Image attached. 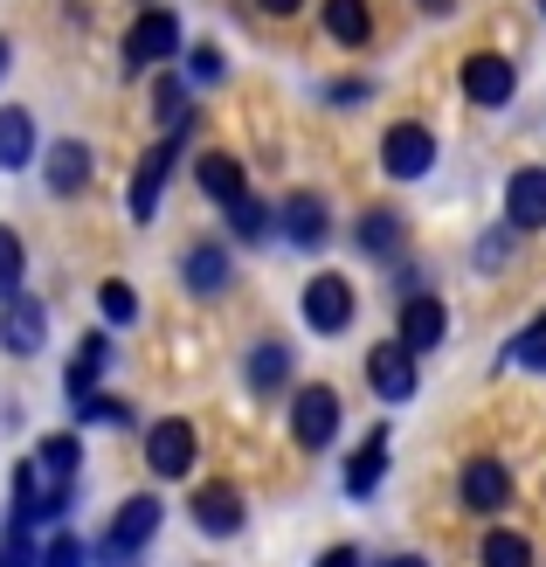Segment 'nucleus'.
Instances as JSON below:
<instances>
[{
    "label": "nucleus",
    "mask_w": 546,
    "mask_h": 567,
    "mask_svg": "<svg viewBox=\"0 0 546 567\" xmlns=\"http://www.w3.org/2000/svg\"><path fill=\"white\" fill-rule=\"evenodd\" d=\"M104 360H111V339H104V332H91V339H83V347H76L70 374H63L70 402H91V394H97V381H104Z\"/></svg>",
    "instance_id": "obj_21"
},
{
    "label": "nucleus",
    "mask_w": 546,
    "mask_h": 567,
    "mask_svg": "<svg viewBox=\"0 0 546 567\" xmlns=\"http://www.w3.org/2000/svg\"><path fill=\"white\" fill-rule=\"evenodd\" d=\"M422 14H456V0H415Z\"/></svg>",
    "instance_id": "obj_41"
},
{
    "label": "nucleus",
    "mask_w": 546,
    "mask_h": 567,
    "mask_svg": "<svg viewBox=\"0 0 546 567\" xmlns=\"http://www.w3.org/2000/svg\"><path fill=\"white\" fill-rule=\"evenodd\" d=\"M381 166H388L394 181H422L429 166H436V132L415 125V118L388 125V138H381Z\"/></svg>",
    "instance_id": "obj_2"
},
{
    "label": "nucleus",
    "mask_w": 546,
    "mask_h": 567,
    "mask_svg": "<svg viewBox=\"0 0 546 567\" xmlns=\"http://www.w3.org/2000/svg\"><path fill=\"white\" fill-rule=\"evenodd\" d=\"M138 8H153V0H138Z\"/></svg>",
    "instance_id": "obj_44"
},
{
    "label": "nucleus",
    "mask_w": 546,
    "mask_h": 567,
    "mask_svg": "<svg viewBox=\"0 0 546 567\" xmlns=\"http://www.w3.org/2000/svg\"><path fill=\"white\" fill-rule=\"evenodd\" d=\"M0 70H8V35H0Z\"/></svg>",
    "instance_id": "obj_43"
},
{
    "label": "nucleus",
    "mask_w": 546,
    "mask_h": 567,
    "mask_svg": "<svg viewBox=\"0 0 546 567\" xmlns=\"http://www.w3.org/2000/svg\"><path fill=\"white\" fill-rule=\"evenodd\" d=\"M401 236H409V229H401L394 208H367V215H360V249H367V257H394Z\"/></svg>",
    "instance_id": "obj_25"
},
{
    "label": "nucleus",
    "mask_w": 546,
    "mask_h": 567,
    "mask_svg": "<svg viewBox=\"0 0 546 567\" xmlns=\"http://www.w3.org/2000/svg\"><path fill=\"white\" fill-rule=\"evenodd\" d=\"M187 55V35H181V14L174 8H146L132 28H125V70H159Z\"/></svg>",
    "instance_id": "obj_1"
},
{
    "label": "nucleus",
    "mask_w": 546,
    "mask_h": 567,
    "mask_svg": "<svg viewBox=\"0 0 546 567\" xmlns=\"http://www.w3.org/2000/svg\"><path fill=\"white\" fill-rule=\"evenodd\" d=\"M76 457H83V450H76V436H49L42 443V477H49V485H70V477H76Z\"/></svg>",
    "instance_id": "obj_30"
},
{
    "label": "nucleus",
    "mask_w": 546,
    "mask_h": 567,
    "mask_svg": "<svg viewBox=\"0 0 546 567\" xmlns=\"http://www.w3.org/2000/svg\"><path fill=\"white\" fill-rule=\"evenodd\" d=\"M512 236H519V229H512ZM512 236H498V229H492V236H477V264H484V270H498V264L512 257Z\"/></svg>",
    "instance_id": "obj_35"
},
{
    "label": "nucleus",
    "mask_w": 546,
    "mask_h": 567,
    "mask_svg": "<svg viewBox=\"0 0 546 567\" xmlns=\"http://www.w3.org/2000/svg\"><path fill=\"white\" fill-rule=\"evenodd\" d=\"M222 76H228V55L215 42H187V83H194V91H215Z\"/></svg>",
    "instance_id": "obj_27"
},
{
    "label": "nucleus",
    "mask_w": 546,
    "mask_h": 567,
    "mask_svg": "<svg viewBox=\"0 0 546 567\" xmlns=\"http://www.w3.org/2000/svg\"><path fill=\"white\" fill-rule=\"evenodd\" d=\"M443 332H450V305L436 291H415V298H401V347H415V353H436L443 347Z\"/></svg>",
    "instance_id": "obj_6"
},
{
    "label": "nucleus",
    "mask_w": 546,
    "mask_h": 567,
    "mask_svg": "<svg viewBox=\"0 0 546 567\" xmlns=\"http://www.w3.org/2000/svg\"><path fill=\"white\" fill-rule=\"evenodd\" d=\"M159 519H166V505H159V498H125L97 554H104V560H132V554H138V547H146L153 533H159Z\"/></svg>",
    "instance_id": "obj_4"
},
{
    "label": "nucleus",
    "mask_w": 546,
    "mask_h": 567,
    "mask_svg": "<svg viewBox=\"0 0 546 567\" xmlns=\"http://www.w3.org/2000/svg\"><path fill=\"white\" fill-rule=\"evenodd\" d=\"M284 381H291V347H277V339L249 347V388H256V394H277Z\"/></svg>",
    "instance_id": "obj_24"
},
{
    "label": "nucleus",
    "mask_w": 546,
    "mask_h": 567,
    "mask_svg": "<svg viewBox=\"0 0 546 567\" xmlns=\"http://www.w3.org/2000/svg\"><path fill=\"white\" fill-rule=\"evenodd\" d=\"M174 166H181V138H159V146L138 159V174H132V221L159 215V194H166V181H174Z\"/></svg>",
    "instance_id": "obj_5"
},
{
    "label": "nucleus",
    "mask_w": 546,
    "mask_h": 567,
    "mask_svg": "<svg viewBox=\"0 0 546 567\" xmlns=\"http://www.w3.org/2000/svg\"><path fill=\"white\" fill-rule=\"evenodd\" d=\"M42 339H49L42 298H8V311H0V347L8 353H42Z\"/></svg>",
    "instance_id": "obj_15"
},
{
    "label": "nucleus",
    "mask_w": 546,
    "mask_h": 567,
    "mask_svg": "<svg viewBox=\"0 0 546 567\" xmlns=\"http://www.w3.org/2000/svg\"><path fill=\"white\" fill-rule=\"evenodd\" d=\"M456 492H464L471 513H498V505L512 498V471H505L498 457H471L464 477H456Z\"/></svg>",
    "instance_id": "obj_14"
},
{
    "label": "nucleus",
    "mask_w": 546,
    "mask_h": 567,
    "mask_svg": "<svg viewBox=\"0 0 546 567\" xmlns=\"http://www.w3.org/2000/svg\"><path fill=\"white\" fill-rule=\"evenodd\" d=\"M305 326L326 332V339L353 326V284L339 277V270H319V277L305 284Z\"/></svg>",
    "instance_id": "obj_3"
},
{
    "label": "nucleus",
    "mask_w": 546,
    "mask_h": 567,
    "mask_svg": "<svg viewBox=\"0 0 546 567\" xmlns=\"http://www.w3.org/2000/svg\"><path fill=\"white\" fill-rule=\"evenodd\" d=\"M539 14H546V0H539Z\"/></svg>",
    "instance_id": "obj_45"
},
{
    "label": "nucleus",
    "mask_w": 546,
    "mask_h": 567,
    "mask_svg": "<svg viewBox=\"0 0 546 567\" xmlns=\"http://www.w3.org/2000/svg\"><path fill=\"white\" fill-rule=\"evenodd\" d=\"M477 560L484 567H533V540H526V533H484Z\"/></svg>",
    "instance_id": "obj_26"
},
{
    "label": "nucleus",
    "mask_w": 546,
    "mask_h": 567,
    "mask_svg": "<svg viewBox=\"0 0 546 567\" xmlns=\"http://www.w3.org/2000/svg\"><path fill=\"white\" fill-rule=\"evenodd\" d=\"M194 526L200 533H236L243 526V492H228V485L194 492Z\"/></svg>",
    "instance_id": "obj_23"
},
{
    "label": "nucleus",
    "mask_w": 546,
    "mask_h": 567,
    "mask_svg": "<svg viewBox=\"0 0 546 567\" xmlns=\"http://www.w3.org/2000/svg\"><path fill=\"white\" fill-rule=\"evenodd\" d=\"M277 229L291 236L298 249H319L326 236H332V215H326V202L311 187H298V194H284V208H277Z\"/></svg>",
    "instance_id": "obj_11"
},
{
    "label": "nucleus",
    "mask_w": 546,
    "mask_h": 567,
    "mask_svg": "<svg viewBox=\"0 0 546 567\" xmlns=\"http://www.w3.org/2000/svg\"><path fill=\"white\" fill-rule=\"evenodd\" d=\"M319 567H360V554H353V547H332V554H326Z\"/></svg>",
    "instance_id": "obj_40"
},
{
    "label": "nucleus",
    "mask_w": 546,
    "mask_h": 567,
    "mask_svg": "<svg viewBox=\"0 0 546 567\" xmlns=\"http://www.w3.org/2000/svg\"><path fill=\"white\" fill-rule=\"evenodd\" d=\"M91 187V146L83 138H55L49 153V194H83Z\"/></svg>",
    "instance_id": "obj_20"
},
{
    "label": "nucleus",
    "mask_w": 546,
    "mask_h": 567,
    "mask_svg": "<svg viewBox=\"0 0 546 567\" xmlns=\"http://www.w3.org/2000/svg\"><path fill=\"white\" fill-rule=\"evenodd\" d=\"M42 567H83V540H76V533H63V526H55V540L42 547Z\"/></svg>",
    "instance_id": "obj_33"
},
{
    "label": "nucleus",
    "mask_w": 546,
    "mask_h": 567,
    "mask_svg": "<svg viewBox=\"0 0 546 567\" xmlns=\"http://www.w3.org/2000/svg\"><path fill=\"white\" fill-rule=\"evenodd\" d=\"M291 436L305 450H326L339 436V394L332 388H298V402H291Z\"/></svg>",
    "instance_id": "obj_8"
},
{
    "label": "nucleus",
    "mask_w": 546,
    "mask_h": 567,
    "mask_svg": "<svg viewBox=\"0 0 546 567\" xmlns=\"http://www.w3.org/2000/svg\"><path fill=\"white\" fill-rule=\"evenodd\" d=\"M367 91H373V83H367V76H347V83H332V104H360Z\"/></svg>",
    "instance_id": "obj_37"
},
{
    "label": "nucleus",
    "mask_w": 546,
    "mask_h": 567,
    "mask_svg": "<svg viewBox=\"0 0 546 567\" xmlns=\"http://www.w3.org/2000/svg\"><path fill=\"white\" fill-rule=\"evenodd\" d=\"M381 477H388V430H373L353 457H347V492L353 498H373V492H381Z\"/></svg>",
    "instance_id": "obj_19"
},
{
    "label": "nucleus",
    "mask_w": 546,
    "mask_h": 567,
    "mask_svg": "<svg viewBox=\"0 0 546 567\" xmlns=\"http://www.w3.org/2000/svg\"><path fill=\"white\" fill-rule=\"evenodd\" d=\"M270 215H277V208H264L256 194H243V202H228V229H236L243 243H264V236H270Z\"/></svg>",
    "instance_id": "obj_28"
},
{
    "label": "nucleus",
    "mask_w": 546,
    "mask_h": 567,
    "mask_svg": "<svg viewBox=\"0 0 546 567\" xmlns=\"http://www.w3.org/2000/svg\"><path fill=\"white\" fill-rule=\"evenodd\" d=\"M512 91H519V70H512L505 55H492V49H477L471 63H464V97H471V104H484V111H498V104H512Z\"/></svg>",
    "instance_id": "obj_9"
},
{
    "label": "nucleus",
    "mask_w": 546,
    "mask_h": 567,
    "mask_svg": "<svg viewBox=\"0 0 546 567\" xmlns=\"http://www.w3.org/2000/svg\"><path fill=\"white\" fill-rule=\"evenodd\" d=\"M76 415H83V422H132V409H125V402H111V394H91V402H76Z\"/></svg>",
    "instance_id": "obj_34"
},
{
    "label": "nucleus",
    "mask_w": 546,
    "mask_h": 567,
    "mask_svg": "<svg viewBox=\"0 0 546 567\" xmlns=\"http://www.w3.org/2000/svg\"><path fill=\"white\" fill-rule=\"evenodd\" d=\"M367 381L381 402H409L415 394V347H401V339H381V347L367 353Z\"/></svg>",
    "instance_id": "obj_7"
},
{
    "label": "nucleus",
    "mask_w": 546,
    "mask_h": 567,
    "mask_svg": "<svg viewBox=\"0 0 546 567\" xmlns=\"http://www.w3.org/2000/svg\"><path fill=\"white\" fill-rule=\"evenodd\" d=\"M505 221L519 236L546 229V166H519V174L505 181Z\"/></svg>",
    "instance_id": "obj_10"
},
{
    "label": "nucleus",
    "mask_w": 546,
    "mask_h": 567,
    "mask_svg": "<svg viewBox=\"0 0 546 567\" xmlns=\"http://www.w3.org/2000/svg\"><path fill=\"white\" fill-rule=\"evenodd\" d=\"M388 567H429V560H422V554H394Z\"/></svg>",
    "instance_id": "obj_42"
},
{
    "label": "nucleus",
    "mask_w": 546,
    "mask_h": 567,
    "mask_svg": "<svg viewBox=\"0 0 546 567\" xmlns=\"http://www.w3.org/2000/svg\"><path fill=\"white\" fill-rule=\"evenodd\" d=\"M153 118H159L166 138H181V132H187V118H194V83H187V76L166 70V76L153 83Z\"/></svg>",
    "instance_id": "obj_18"
},
{
    "label": "nucleus",
    "mask_w": 546,
    "mask_h": 567,
    "mask_svg": "<svg viewBox=\"0 0 546 567\" xmlns=\"http://www.w3.org/2000/svg\"><path fill=\"white\" fill-rule=\"evenodd\" d=\"M97 311H104L111 326H132V319H138V291H132L125 277H104V284H97Z\"/></svg>",
    "instance_id": "obj_29"
},
{
    "label": "nucleus",
    "mask_w": 546,
    "mask_h": 567,
    "mask_svg": "<svg viewBox=\"0 0 546 567\" xmlns=\"http://www.w3.org/2000/svg\"><path fill=\"white\" fill-rule=\"evenodd\" d=\"M181 277H187V291L194 298H222L228 291V277H236V264H228V249L215 236H200L187 257H181Z\"/></svg>",
    "instance_id": "obj_13"
},
{
    "label": "nucleus",
    "mask_w": 546,
    "mask_h": 567,
    "mask_svg": "<svg viewBox=\"0 0 546 567\" xmlns=\"http://www.w3.org/2000/svg\"><path fill=\"white\" fill-rule=\"evenodd\" d=\"M194 181H200V194H208V202H222V208L249 194L243 159H236V153H200V159H194Z\"/></svg>",
    "instance_id": "obj_16"
},
{
    "label": "nucleus",
    "mask_w": 546,
    "mask_h": 567,
    "mask_svg": "<svg viewBox=\"0 0 546 567\" xmlns=\"http://www.w3.org/2000/svg\"><path fill=\"white\" fill-rule=\"evenodd\" d=\"M146 464H153V477H187V464H194V422H153L146 430Z\"/></svg>",
    "instance_id": "obj_12"
},
{
    "label": "nucleus",
    "mask_w": 546,
    "mask_h": 567,
    "mask_svg": "<svg viewBox=\"0 0 546 567\" xmlns=\"http://www.w3.org/2000/svg\"><path fill=\"white\" fill-rule=\"evenodd\" d=\"M394 284H401V298H415V291H422V270H415V264H401Z\"/></svg>",
    "instance_id": "obj_38"
},
{
    "label": "nucleus",
    "mask_w": 546,
    "mask_h": 567,
    "mask_svg": "<svg viewBox=\"0 0 546 567\" xmlns=\"http://www.w3.org/2000/svg\"><path fill=\"white\" fill-rule=\"evenodd\" d=\"M326 35L339 49H367L373 42V8L367 0H326Z\"/></svg>",
    "instance_id": "obj_22"
},
{
    "label": "nucleus",
    "mask_w": 546,
    "mask_h": 567,
    "mask_svg": "<svg viewBox=\"0 0 546 567\" xmlns=\"http://www.w3.org/2000/svg\"><path fill=\"white\" fill-rule=\"evenodd\" d=\"M35 159V118L21 104H0V174H21Z\"/></svg>",
    "instance_id": "obj_17"
},
{
    "label": "nucleus",
    "mask_w": 546,
    "mask_h": 567,
    "mask_svg": "<svg viewBox=\"0 0 546 567\" xmlns=\"http://www.w3.org/2000/svg\"><path fill=\"white\" fill-rule=\"evenodd\" d=\"M256 8H264V14H277V21H284V14H298L305 0H256Z\"/></svg>",
    "instance_id": "obj_39"
},
{
    "label": "nucleus",
    "mask_w": 546,
    "mask_h": 567,
    "mask_svg": "<svg viewBox=\"0 0 546 567\" xmlns=\"http://www.w3.org/2000/svg\"><path fill=\"white\" fill-rule=\"evenodd\" d=\"M21 270H28V249L14 229H0V298H21Z\"/></svg>",
    "instance_id": "obj_31"
},
{
    "label": "nucleus",
    "mask_w": 546,
    "mask_h": 567,
    "mask_svg": "<svg viewBox=\"0 0 546 567\" xmlns=\"http://www.w3.org/2000/svg\"><path fill=\"white\" fill-rule=\"evenodd\" d=\"M505 360H519V367H539V374H546V311H539V319L519 332V339H512V353Z\"/></svg>",
    "instance_id": "obj_32"
},
{
    "label": "nucleus",
    "mask_w": 546,
    "mask_h": 567,
    "mask_svg": "<svg viewBox=\"0 0 546 567\" xmlns=\"http://www.w3.org/2000/svg\"><path fill=\"white\" fill-rule=\"evenodd\" d=\"M0 567H35V547H28V533H21V526L8 533V547H0Z\"/></svg>",
    "instance_id": "obj_36"
}]
</instances>
